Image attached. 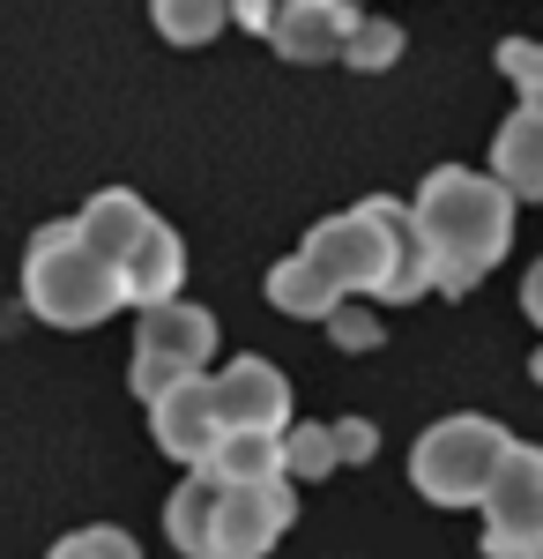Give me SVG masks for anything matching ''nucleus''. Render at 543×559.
Returning <instances> with one entry per match:
<instances>
[{"instance_id":"nucleus-1","label":"nucleus","mask_w":543,"mask_h":559,"mask_svg":"<svg viewBox=\"0 0 543 559\" xmlns=\"http://www.w3.org/2000/svg\"><path fill=\"white\" fill-rule=\"evenodd\" d=\"M410 210H418L424 254H432V284H439L447 299L476 292V284L506 261V239H514V194H506L492 173L439 165V173H424V187H418Z\"/></svg>"},{"instance_id":"nucleus-2","label":"nucleus","mask_w":543,"mask_h":559,"mask_svg":"<svg viewBox=\"0 0 543 559\" xmlns=\"http://www.w3.org/2000/svg\"><path fill=\"white\" fill-rule=\"evenodd\" d=\"M23 306L52 329H97L112 321V306H126V284L105 254L83 247L75 224H45L31 231V254H23Z\"/></svg>"},{"instance_id":"nucleus-3","label":"nucleus","mask_w":543,"mask_h":559,"mask_svg":"<svg viewBox=\"0 0 543 559\" xmlns=\"http://www.w3.org/2000/svg\"><path fill=\"white\" fill-rule=\"evenodd\" d=\"M410 239H418V210H402L395 194H373V202H358V210H342V216H321L305 231V254L321 261V276L342 299L350 292H373L379 299V284L395 276V261H402Z\"/></svg>"},{"instance_id":"nucleus-4","label":"nucleus","mask_w":543,"mask_h":559,"mask_svg":"<svg viewBox=\"0 0 543 559\" xmlns=\"http://www.w3.org/2000/svg\"><path fill=\"white\" fill-rule=\"evenodd\" d=\"M506 455H514V432L499 418H469L461 411V418H439L410 448V485L432 508H484V492H492Z\"/></svg>"},{"instance_id":"nucleus-5","label":"nucleus","mask_w":543,"mask_h":559,"mask_svg":"<svg viewBox=\"0 0 543 559\" xmlns=\"http://www.w3.org/2000/svg\"><path fill=\"white\" fill-rule=\"evenodd\" d=\"M216 358V313L209 306H186V299H157L142 306L134 321V395L157 403L171 381L202 373Z\"/></svg>"},{"instance_id":"nucleus-6","label":"nucleus","mask_w":543,"mask_h":559,"mask_svg":"<svg viewBox=\"0 0 543 559\" xmlns=\"http://www.w3.org/2000/svg\"><path fill=\"white\" fill-rule=\"evenodd\" d=\"M543 545V448H521L499 463L484 492V552L492 559H536Z\"/></svg>"},{"instance_id":"nucleus-7","label":"nucleus","mask_w":543,"mask_h":559,"mask_svg":"<svg viewBox=\"0 0 543 559\" xmlns=\"http://www.w3.org/2000/svg\"><path fill=\"white\" fill-rule=\"evenodd\" d=\"M298 500L283 477L268 485H224V515H216V559H268L276 537L291 530Z\"/></svg>"},{"instance_id":"nucleus-8","label":"nucleus","mask_w":543,"mask_h":559,"mask_svg":"<svg viewBox=\"0 0 543 559\" xmlns=\"http://www.w3.org/2000/svg\"><path fill=\"white\" fill-rule=\"evenodd\" d=\"M209 388H216V418H224V432H291V381H283L261 350L231 358Z\"/></svg>"},{"instance_id":"nucleus-9","label":"nucleus","mask_w":543,"mask_h":559,"mask_svg":"<svg viewBox=\"0 0 543 559\" xmlns=\"http://www.w3.org/2000/svg\"><path fill=\"white\" fill-rule=\"evenodd\" d=\"M149 432H157V448L179 455L186 471H209V455L224 448V418H216V388L202 373H186V381H171L157 403H149Z\"/></svg>"},{"instance_id":"nucleus-10","label":"nucleus","mask_w":543,"mask_h":559,"mask_svg":"<svg viewBox=\"0 0 543 559\" xmlns=\"http://www.w3.org/2000/svg\"><path fill=\"white\" fill-rule=\"evenodd\" d=\"M358 0H283L276 23H268V45L298 60V68H321V60H342L350 38H358Z\"/></svg>"},{"instance_id":"nucleus-11","label":"nucleus","mask_w":543,"mask_h":559,"mask_svg":"<svg viewBox=\"0 0 543 559\" xmlns=\"http://www.w3.org/2000/svg\"><path fill=\"white\" fill-rule=\"evenodd\" d=\"M492 179L514 202H543V97H521L492 134Z\"/></svg>"},{"instance_id":"nucleus-12","label":"nucleus","mask_w":543,"mask_h":559,"mask_svg":"<svg viewBox=\"0 0 543 559\" xmlns=\"http://www.w3.org/2000/svg\"><path fill=\"white\" fill-rule=\"evenodd\" d=\"M157 216H149V202L142 194H126V187H105V194H89L83 216H75V231H83L89 254H105L112 269H120L134 247H142V231H149Z\"/></svg>"},{"instance_id":"nucleus-13","label":"nucleus","mask_w":543,"mask_h":559,"mask_svg":"<svg viewBox=\"0 0 543 559\" xmlns=\"http://www.w3.org/2000/svg\"><path fill=\"white\" fill-rule=\"evenodd\" d=\"M179 276H186V247L171 224H149L142 247L120 261V284H126V306H157V299H179Z\"/></svg>"},{"instance_id":"nucleus-14","label":"nucleus","mask_w":543,"mask_h":559,"mask_svg":"<svg viewBox=\"0 0 543 559\" xmlns=\"http://www.w3.org/2000/svg\"><path fill=\"white\" fill-rule=\"evenodd\" d=\"M216 515H224V477L194 471L179 492H171V508H165L171 545H179L186 559H216Z\"/></svg>"},{"instance_id":"nucleus-15","label":"nucleus","mask_w":543,"mask_h":559,"mask_svg":"<svg viewBox=\"0 0 543 559\" xmlns=\"http://www.w3.org/2000/svg\"><path fill=\"white\" fill-rule=\"evenodd\" d=\"M268 306H283L291 321H328L335 306H342V292L321 276V261L298 247V254H283L276 269H268Z\"/></svg>"},{"instance_id":"nucleus-16","label":"nucleus","mask_w":543,"mask_h":559,"mask_svg":"<svg viewBox=\"0 0 543 559\" xmlns=\"http://www.w3.org/2000/svg\"><path fill=\"white\" fill-rule=\"evenodd\" d=\"M209 471L224 485H268V477H291L283 471V432H224V448L209 455Z\"/></svg>"},{"instance_id":"nucleus-17","label":"nucleus","mask_w":543,"mask_h":559,"mask_svg":"<svg viewBox=\"0 0 543 559\" xmlns=\"http://www.w3.org/2000/svg\"><path fill=\"white\" fill-rule=\"evenodd\" d=\"M149 23L171 45H209L231 23V0H149Z\"/></svg>"},{"instance_id":"nucleus-18","label":"nucleus","mask_w":543,"mask_h":559,"mask_svg":"<svg viewBox=\"0 0 543 559\" xmlns=\"http://www.w3.org/2000/svg\"><path fill=\"white\" fill-rule=\"evenodd\" d=\"M335 463H342V448H335V426H291L283 432V471L291 477H328Z\"/></svg>"},{"instance_id":"nucleus-19","label":"nucleus","mask_w":543,"mask_h":559,"mask_svg":"<svg viewBox=\"0 0 543 559\" xmlns=\"http://www.w3.org/2000/svg\"><path fill=\"white\" fill-rule=\"evenodd\" d=\"M395 52H402V23H387V15H365L342 60H350L358 75H379V68H395Z\"/></svg>"},{"instance_id":"nucleus-20","label":"nucleus","mask_w":543,"mask_h":559,"mask_svg":"<svg viewBox=\"0 0 543 559\" xmlns=\"http://www.w3.org/2000/svg\"><path fill=\"white\" fill-rule=\"evenodd\" d=\"M45 559H142V552H134V537H126V530L89 522V530H75V537H60Z\"/></svg>"},{"instance_id":"nucleus-21","label":"nucleus","mask_w":543,"mask_h":559,"mask_svg":"<svg viewBox=\"0 0 543 559\" xmlns=\"http://www.w3.org/2000/svg\"><path fill=\"white\" fill-rule=\"evenodd\" d=\"M499 68L514 75V90H521V97H543V45H529V38H499Z\"/></svg>"},{"instance_id":"nucleus-22","label":"nucleus","mask_w":543,"mask_h":559,"mask_svg":"<svg viewBox=\"0 0 543 559\" xmlns=\"http://www.w3.org/2000/svg\"><path fill=\"white\" fill-rule=\"evenodd\" d=\"M328 336H335L342 350H373V344H379V321H365V313H342V306H335V313H328Z\"/></svg>"},{"instance_id":"nucleus-23","label":"nucleus","mask_w":543,"mask_h":559,"mask_svg":"<svg viewBox=\"0 0 543 559\" xmlns=\"http://www.w3.org/2000/svg\"><path fill=\"white\" fill-rule=\"evenodd\" d=\"M335 448H342V463H373L379 432L365 426V418H342V426H335Z\"/></svg>"},{"instance_id":"nucleus-24","label":"nucleus","mask_w":543,"mask_h":559,"mask_svg":"<svg viewBox=\"0 0 543 559\" xmlns=\"http://www.w3.org/2000/svg\"><path fill=\"white\" fill-rule=\"evenodd\" d=\"M276 8H283V0H231V23H239V31H261V38H268Z\"/></svg>"},{"instance_id":"nucleus-25","label":"nucleus","mask_w":543,"mask_h":559,"mask_svg":"<svg viewBox=\"0 0 543 559\" xmlns=\"http://www.w3.org/2000/svg\"><path fill=\"white\" fill-rule=\"evenodd\" d=\"M521 313H529V321L543 329V261L529 269V284H521Z\"/></svg>"},{"instance_id":"nucleus-26","label":"nucleus","mask_w":543,"mask_h":559,"mask_svg":"<svg viewBox=\"0 0 543 559\" xmlns=\"http://www.w3.org/2000/svg\"><path fill=\"white\" fill-rule=\"evenodd\" d=\"M536 381H543V350H536Z\"/></svg>"},{"instance_id":"nucleus-27","label":"nucleus","mask_w":543,"mask_h":559,"mask_svg":"<svg viewBox=\"0 0 543 559\" xmlns=\"http://www.w3.org/2000/svg\"><path fill=\"white\" fill-rule=\"evenodd\" d=\"M536 559H543V545H536Z\"/></svg>"}]
</instances>
